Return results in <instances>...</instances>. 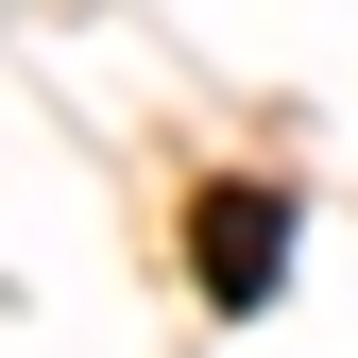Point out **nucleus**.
Returning a JSON list of instances; mask_svg holds the SVG:
<instances>
[{
    "mask_svg": "<svg viewBox=\"0 0 358 358\" xmlns=\"http://www.w3.org/2000/svg\"><path fill=\"white\" fill-rule=\"evenodd\" d=\"M188 256H205L222 307H273V273H290V205H273V188H205V205H188Z\"/></svg>",
    "mask_w": 358,
    "mask_h": 358,
    "instance_id": "f257e3e1",
    "label": "nucleus"
}]
</instances>
